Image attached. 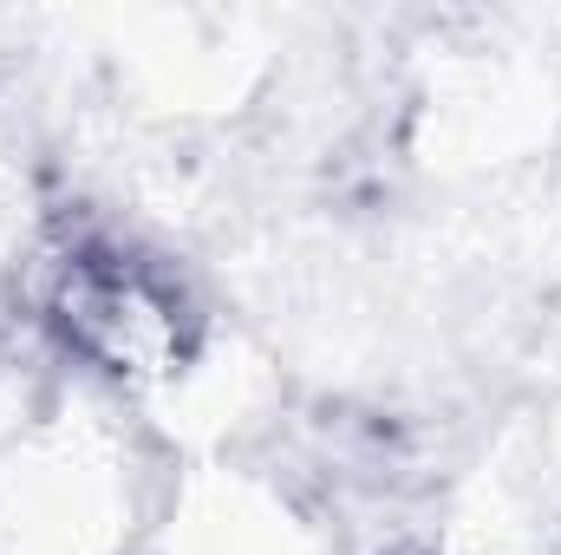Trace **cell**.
Here are the masks:
<instances>
[{
  "label": "cell",
  "instance_id": "obj_1",
  "mask_svg": "<svg viewBox=\"0 0 561 555\" xmlns=\"http://www.w3.org/2000/svg\"><path fill=\"white\" fill-rule=\"evenodd\" d=\"M53 320L66 347H79L92 366L118 380H163L190 353V314L183 294L150 262H131L118 249H72L53 281Z\"/></svg>",
  "mask_w": 561,
  "mask_h": 555
}]
</instances>
